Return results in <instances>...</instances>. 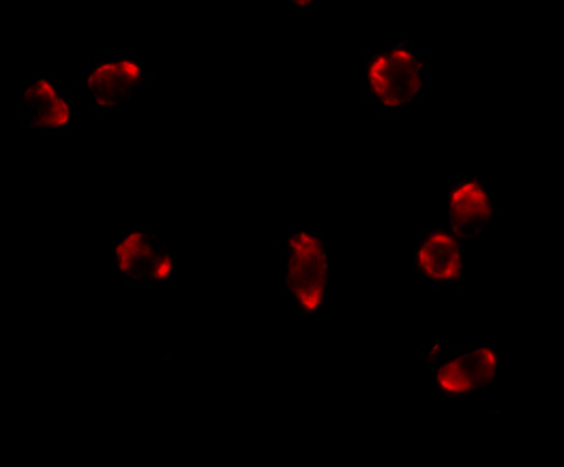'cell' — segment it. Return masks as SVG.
Returning <instances> with one entry per match:
<instances>
[{
    "instance_id": "6da1fadb",
    "label": "cell",
    "mask_w": 564,
    "mask_h": 467,
    "mask_svg": "<svg viewBox=\"0 0 564 467\" xmlns=\"http://www.w3.org/2000/svg\"><path fill=\"white\" fill-rule=\"evenodd\" d=\"M434 84L432 54L412 37L395 35L367 50L361 58L365 101L387 120L414 117Z\"/></svg>"
},
{
    "instance_id": "7a4b0ae2",
    "label": "cell",
    "mask_w": 564,
    "mask_h": 467,
    "mask_svg": "<svg viewBox=\"0 0 564 467\" xmlns=\"http://www.w3.org/2000/svg\"><path fill=\"white\" fill-rule=\"evenodd\" d=\"M278 292L290 312L321 319L330 305L328 240L321 226L294 221L283 226L275 242Z\"/></svg>"
},
{
    "instance_id": "3957f363",
    "label": "cell",
    "mask_w": 564,
    "mask_h": 467,
    "mask_svg": "<svg viewBox=\"0 0 564 467\" xmlns=\"http://www.w3.org/2000/svg\"><path fill=\"white\" fill-rule=\"evenodd\" d=\"M430 387L451 401H470L498 389L502 376L498 344H430L416 350Z\"/></svg>"
},
{
    "instance_id": "277c9868",
    "label": "cell",
    "mask_w": 564,
    "mask_h": 467,
    "mask_svg": "<svg viewBox=\"0 0 564 467\" xmlns=\"http://www.w3.org/2000/svg\"><path fill=\"white\" fill-rule=\"evenodd\" d=\"M110 271L127 290L170 292L176 279L174 245L147 224H127L108 242Z\"/></svg>"
},
{
    "instance_id": "5b68a950",
    "label": "cell",
    "mask_w": 564,
    "mask_h": 467,
    "mask_svg": "<svg viewBox=\"0 0 564 467\" xmlns=\"http://www.w3.org/2000/svg\"><path fill=\"white\" fill-rule=\"evenodd\" d=\"M153 82L155 72L138 52L104 50L90 54L80 79L88 115L93 120L119 117Z\"/></svg>"
},
{
    "instance_id": "8992f818",
    "label": "cell",
    "mask_w": 564,
    "mask_h": 467,
    "mask_svg": "<svg viewBox=\"0 0 564 467\" xmlns=\"http://www.w3.org/2000/svg\"><path fill=\"white\" fill-rule=\"evenodd\" d=\"M20 124L47 138H69L74 133L72 90L54 74L31 67L20 74L18 88Z\"/></svg>"
},
{
    "instance_id": "52a82bcc",
    "label": "cell",
    "mask_w": 564,
    "mask_h": 467,
    "mask_svg": "<svg viewBox=\"0 0 564 467\" xmlns=\"http://www.w3.org/2000/svg\"><path fill=\"white\" fill-rule=\"evenodd\" d=\"M502 197L473 170L453 172L446 178V226L464 242L481 240L500 221Z\"/></svg>"
},
{
    "instance_id": "ba28073f",
    "label": "cell",
    "mask_w": 564,
    "mask_h": 467,
    "mask_svg": "<svg viewBox=\"0 0 564 467\" xmlns=\"http://www.w3.org/2000/svg\"><path fill=\"white\" fill-rule=\"evenodd\" d=\"M414 279L432 292H453L466 276V245L446 224H423L414 234Z\"/></svg>"
},
{
    "instance_id": "9c48e42d",
    "label": "cell",
    "mask_w": 564,
    "mask_h": 467,
    "mask_svg": "<svg viewBox=\"0 0 564 467\" xmlns=\"http://www.w3.org/2000/svg\"><path fill=\"white\" fill-rule=\"evenodd\" d=\"M323 0H290L285 2V9L294 15V18H310L312 13H316L321 9Z\"/></svg>"
}]
</instances>
